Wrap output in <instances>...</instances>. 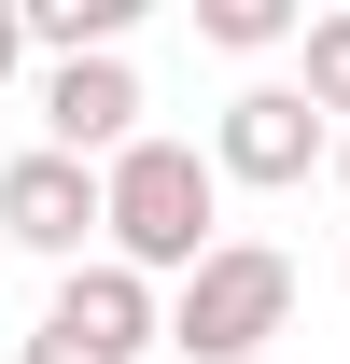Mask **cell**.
<instances>
[{"mask_svg":"<svg viewBox=\"0 0 350 364\" xmlns=\"http://www.w3.org/2000/svg\"><path fill=\"white\" fill-rule=\"evenodd\" d=\"M127 140H140V70H127V56H70V70H43V154L112 168Z\"/></svg>","mask_w":350,"mask_h":364,"instance_id":"obj_6","label":"cell"},{"mask_svg":"<svg viewBox=\"0 0 350 364\" xmlns=\"http://www.w3.org/2000/svg\"><path fill=\"white\" fill-rule=\"evenodd\" d=\"M0 238L14 252H43V267H85L98 252V168H70V154H0Z\"/></svg>","mask_w":350,"mask_h":364,"instance_id":"obj_4","label":"cell"},{"mask_svg":"<svg viewBox=\"0 0 350 364\" xmlns=\"http://www.w3.org/2000/svg\"><path fill=\"white\" fill-rule=\"evenodd\" d=\"M196 154H211V182H253V196H280V182H308L322 154H336V127H322L295 85H238V98L211 112V140H196Z\"/></svg>","mask_w":350,"mask_h":364,"instance_id":"obj_3","label":"cell"},{"mask_svg":"<svg viewBox=\"0 0 350 364\" xmlns=\"http://www.w3.org/2000/svg\"><path fill=\"white\" fill-rule=\"evenodd\" d=\"M43 336H70L85 364H140L154 336H169V309H154V280H127L112 252H85V267H56V294H43Z\"/></svg>","mask_w":350,"mask_h":364,"instance_id":"obj_5","label":"cell"},{"mask_svg":"<svg viewBox=\"0 0 350 364\" xmlns=\"http://www.w3.org/2000/svg\"><path fill=\"white\" fill-rule=\"evenodd\" d=\"M211 238H224V182L196 140H154L140 127L112 168H98V252L127 280H196L211 267Z\"/></svg>","mask_w":350,"mask_h":364,"instance_id":"obj_1","label":"cell"},{"mask_svg":"<svg viewBox=\"0 0 350 364\" xmlns=\"http://www.w3.org/2000/svg\"><path fill=\"white\" fill-rule=\"evenodd\" d=\"M295 28H308L295 0H196V43H211V56H280Z\"/></svg>","mask_w":350,"mask_h":364,"instance_id":"obj_9","label":"cell"},{"mask_svg":"<svg viewBox=\"0 0 350 364\" xmlns=\"http://www.w3.org/2000/svg\"><path fill=\"white\" fill-rule=\"evenodd\" d=\"M322 168H336V196H350V127H336V154H322Z\"/></svg>","mask_w":350,"mask_h":364,"instance_id":"obj_11","label":"cell"},{"mask_svg":"<svg viewBox=\"0 0 350 364\" xmlns=\"http://www.w3.org/2000/svg\"><path fill=\"white\" fill-rule=\"evenodd\" d=\"M14 70H28V28H14V0H0V85H14Z\"/></svg>","mask_w":350,"mask_h":364,"instance_id":"obj_10","label":"cell"},{"mask_svg":"<svg viewBox=\"0 0 350 364\" xmlns=\"http://www.w3.org/2000/svg\"><path fill=\"white\" fill-rule=\"evenodd\" d=\"M14 28H28V56H43V70H70V56H127L140 0H14Z\"/></svg>","mask_w":350,"mask_h":364,"instance_id":"obj_7","label":"cell"},{"mask_svg":"<svg viewBox=\"0 0 350 364\" xmlns=\"http://www.w3.org/2000/svg\"><path fill=\"white\" fill-rule=\"evenodd\" d=\"M280 322H295V252H266V238H211V267L169 280V350L182 364H253Z\"/></svg>","mask_w":350,"mask_h":364,"instance_id":"obj_2","label":"cell"},{"mask_svg":"<svg viewBox=\"0 0 350 364\" xmlns=\"http://www.w3.org/2000/svg\"><path fill=\"white\" fill-rule=\"evenodd\" d=\"M336 280H350V267H336Z\"/></svg>","mask_w":350,"mask_h":364,"instance_id":"obj_12","label":"cell"},{"mask_svg":"<svg viewBox=\"0 0 350 364\" xmlns=\"http://www.w3.org/2000/svg\"><path fill=\"white\" fill-rule=\"evenodd\" d=\"M295 98L322 112V127H350V0L295 28Z\"/></svg>","mask_w":350,"mask_h":364,"instance_id":"obj_8","label":"cell"}]
</instances>
